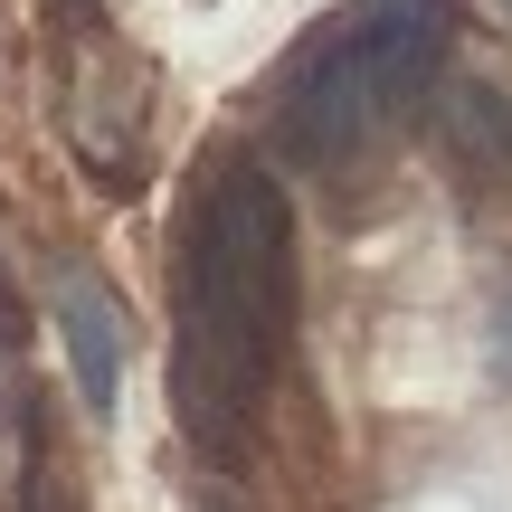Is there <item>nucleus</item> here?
<instances>
[{
  "label": "nucleus",
  "mask_w": 512,
  "mask_h": 512,
  "mask_svg": "<svg viewBox=\"0 0 512 512\" xmlns=\"http://www.w3.org/2000/svg\"><path fill=\"white\" fill-rule=\"evenodd\" d=\"M446 114L465 124V143H484L494 162H512V105H503V95H456Z\"/></svg>",
  "instance_id": "obj_5"
},
{
  "label": "nucleus",
  "mask_w": 512,
  "mask_h": 512,
  "mask_svg": "<svg viewBox=\"0 0 512 512\" xmlns=\"http://www.w3.org/2000/svg\"><path fill=\"white\" fill-rule=\"evenodd\" d=\"M503 10H512V0H503Z\"/></svg>",
  "instance_id": "obj_7"
},
{
  "label": "nucleus",
  "mask_w": 512,
  "mask_h": 512,
  "mask_svg": "<svg viewBox=\"0 0 512 512\" xmlns=\"http://www.w3.org/2000/svg\"><path fill=\"white\" fill-rule=\"evenodd\" d=\"M48 304H57V332H67V370H76L86 418H114V389H124V342H133L114 285L86 266V256H48Z\"/></svg>",
  "instance_id": "obj_4"
},
{
  "label": "nucleus",
  "mask_w": 512,
  "mask_h": 512,
  "mask_svg": "<svg viewBox=\"0 0 512 512\" xmlns=\"http://www.w3.org/2000/svg\"><path fill=\"white\" fill-rule=\"evenodd\" d=\"M29 342V313H19V285H10V266H0V351H19Z\"/></svg>",
  "instance_id": "obj_6"
},
{
  "label": "nucleus",
  "mask_w": 512,
  "mask_h": 512,
  "mask_svg": "<svg viewBox=\"0 0 512 512\" xmlns=\"http://www.w3.org/2000/svg\"><path fill=\"white\" fill-rule=\"evenodd\" d=\"M143 95H152V76L86 19L76 29V67H67V143L105 190H124L133 162H143V114H152Z\"/></svg>",
  "instance_id": "obj_3"
},
{
  "label": "nucleus",
  "mask_w": 512,
  "mask_h": 512,
  "mask_svg": "<svg viewBox=\"0 0 512 512\" xmlns=\"http://www.w3.org/2000/svg\"><path fill=\"white\" fill-rule=\"evenodd\" d=\"M446 0H370L342 10L332 29H313L294 48L285 86H275V133L294 162H351L361 143H380L446 67Z\"/></svg>",
  "instance_id": "obj_2"
},
{
  "label": "nucleus",
  "mask_w": 512,
  "mask_h": 512,
  "mask_svg": "<svg viewBox=\"0 0 512 512\" xmlns=\"http://www.w3.org/2000/svg\"><path fill=\"white\" fill-rule=\"evenodd\" d=\"M294 332V209L256 162H200L171 266V408L219 465L247 456V427L275 389Z\"/></svg>",
  "instance_id": "obj_1"
}]
</instances>
